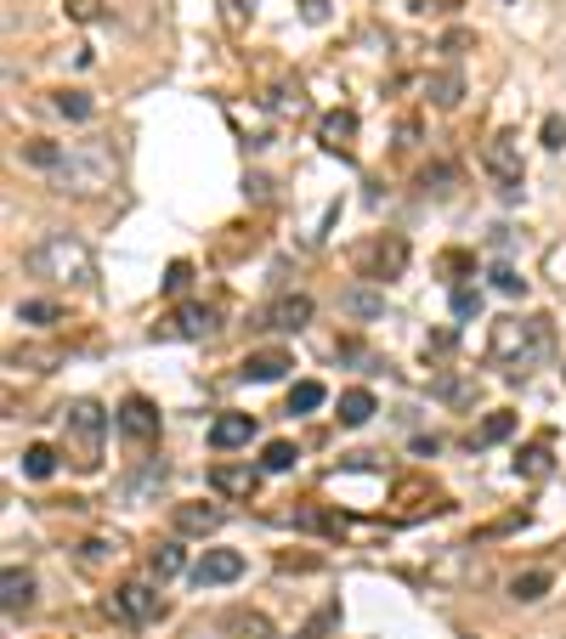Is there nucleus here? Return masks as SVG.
<instances>
[{
  "label": "nucleus",
  "instance_id": "nucleus-4",
  "mask_svg": "<svg viewBox=\"0 0 566 639\" xmlns=\"http://www.w3.org/2000/svg\"><path fill=\"white\" fill-rule=\"evenodd\" d=\"M103 436H108V413L91 397L63 408V459H74L80 470H97L103 464Z\"/></svg>",
  "mask_w": 566,
  "mask_h": 639
},
{
  "label": "nucleus",
  "instance_id": "nucleus-19",
  "mask_svg": "<svg viewBox=\"0 0 566 639\" xmlns=\"http://www.w3.org/2000/svg\"><path fill=\"white\" fill-rule=\"evenodd\" d=\"M402 261H408V250H402V238H391V243H374L368 250V277H397L402 272Z\"/></svg>",
  "mask_w": 566,
  "mask_h": 639
},
{
  "label": "nucleus",
  "instance_id": "nucleus-10",
  "mask_svg": "<svg viewBox=\"0 0 566 639\" xmlns=\"http://www.w3.org/2000/svg\"><path fill=\"white\" fill-rule=\"evenodd\" d=\"M205 339V334H216V312L210 306H181L165 328H154V339Z\"/></svg>",
  "mask_w": 566,
  "mask_h": 639
},
{
  "label": "nucleus",
  "instance_id": "nucleus-12",
  "mask_svg": "<svg viewBox=\"0 0 566 639\" xmlns=\"http://www.w3.org/2000/svg\"><path fill=\"white\" fill-rule=\"evenodd\" d=\"M221 521H227L221 504H176V532L181 537H210V532H221Z\"/></svg>",
  "mask_w": 566,
  "mask_h": 639
},
{
  "label": "nucleus",
  "instance_id": "nucleus-25",
  "mask_svg": "<svg viewBox=\"0 0 566 639\" xmlns=\"http://www.w3.org/2000/svg\"><path fill=\"white\" fill-rule=\"evenodd\" d=\"M328 402V390L317 385V379H301L295 390H290V413H317Z\"/></svg>",
  "mask_w": 566,
  "mask_h": 639
},
{
  "label": "nucleus",
  "instance_id": "nucleus-31",
  "mask_svg": "<svg viewBox=\"0 0 566 639\" xmlns=\"http://www.w3.org/2000/svg\"><path fill=\"white\" fill-rule=\"evenodd\" d=\"M255 7H261V0H221V23H227L232 34H239V29L255 18Z\"/></svg>",
  "mask_w": 566,
  "mask_h": 639
},
{
  "label": "nucleus",
  "instance_id": "nucleus-38",
  "mask_svg": "<svg viewBox=\"0 0 566 639\" xmlns=\"http://www.w3.org/2000/svg\"><path fill=\"white\" fill-rule=\"evenodd\" d=\"M544 147H566V119H560V114L544 119Z\"/></svg>",
  "mask_w": 566,
  "mask_h": 639
},
{
  "label": "nucleus",
  "instance_id": "nucleus-40",
  "mask_svg": "<svg viewBox=\"0 0 566 639\" xmlns=\"http://www.w3.org/2000/svg\"><path fill=\"white\" fill-rule=\"evenodd\" d=\"M69 12H74L80 23H91V18H97V12H103V0H69Z\"/></svg>",
  "mask_w": 566,
  "mask_h": 639
},
{
  "label": "nucleus",
  "instance_id": "nucleus-5",
  "mask_svg": "<svg viewBox=\"0 0 566 639\" xmlns=\"http://www.w3.org/2000/svg\"><path fill=\"white\" fill-rule=\"evenodd\" d=\"M482 165H488V176L499 181L504 199H515V192H522V147H515V136H493L488 154H482Z\"/></svg>",
  "mask_w": 566,
  "mask_h": 639
},
{
  "label": "nucleus",
  "instance_id": "nucleus-13",
  "mask_svg": "<svg viewBox=\"0 0 566 639\" xmlns=\"http://www.w3.org/2000/svg\"><path fill=\"white\" fill-rule=\"evenodd\" d=\"M210 486H216V493H227V499H255L261 470H250V464H216V470H210Z\"/></svg>",
  "mask_w": 566,
  "mask_h": 639
},
{
  "label": "nucleus",
  "instance_id": "nucleus-37",
  "mask_svg": "<svg viewBox=\"0 0 566 639\" xmlns=\"http://www.w3.org/2000/svg\"><path fill=\"white\" fill-rule=\"evenodd\" d=\"M437 390H442L448 402H470V397H476V385H464V379H442Z\"/></svg>",
  "mask_w": 566,
  "mask_h": 639
},
{
  "label": "nucleus",
  "instance_id": "nucleus-24",
  "mask_svg": "<svg viewBox=\"0 0 566 639\" xmlns=\"http://www.w3.org/2000/svg\"><path fill=\"white\" fill-rule=\"evenodd\" d=\"M515 475H522V481H544L549 475V441H533V448L515 459Z\"/></svg>",
  "mask_w": 566,
  "mask_h": 639
},
{
  "label": "nucleus",
  "instance_id": "nucleus-18",
  "mask_svg": "<svg viewBox=\"0 0 566 639\" xmlns=\"http://www.w3.org/2000/svg\"><path fill=\"white\" fill-rule=\"evenodd\" d=\"M165 481H170V464H165V459H148V470H142V475L125 486V499H130V504H148Z\"/></svg>",
  "mask_w": 566,
  "mask_h": 639
},
{
  "label": "nucleus",
  "instance_id": "nucleus-16",
  "mask_svg": "<svg viewBox=\"0 0 566 639\" xmlns=\"http://www.w3.org/2000/svg\"><path fill=\"white\" fill-rule=\"evenodd\" d=\"M0 606H7V617L29 611L34 606V577L18 572V566H7V577H0Z\"/></svg>",
  "mask_w": 566,
  "mask_h": 639
},
{
  "label": "nucleus",
  "instance_id": "nucleus-9",
  "mask_svg": "<svg viewBox=\"0 0 566 639\" xmlns=\"http://www.w3.org/2000/svg\"><path fill=\"white\" fill-rule=\"evenodd\" d=\"M119 430H125L130 441H154V436H159V408H154L148 397H125V402H119Z\"/></svg>",
  "mask_w": 566,
  "mask_h": 639
},
{
  "label": "nucleus",
  "instance_id": "nucleus-28",
  "mask_svg": "<svg viewBox=\"0 0 566 639\" xmlns=\"http://www.w3.org/2000/svg\"><path fill=\"white\" fill-rule=\"evenodd\" d=\"M295 441H266V453H261V470H295Z\"/></svg>",
  "mask_w": 566,
  "mask_h": 639
},
{
  "label": "nucleus",
  "instance_id": "nucleus-39",
  "mask_svg": "<svg viewBox=\"0 0 566 639\" xmlns=\"http://www.w3.org/2000/svg\"><path fill=\"white\" fill-rule=\"evenodd\" d=\"M301 18L306 23H328V0H301Z\"/></svg>",
  "mask_w": 566,
  "mask_h": 639
},
{
  "label": "nucleus",
  "instance_id": "nucleus-23",
  "mask_svg": "<svg viewBox=\"0 0 566 639\" xmlns=\"http://www.w3.org/2000/svg\"><path fill=\"white\" fill-rule=\"evenodd\" d=\"M515 430V413H488L476 430H470V448H493V441H504Z\"/></svg>",
  "mask_w": 566,
  "mask_h": 639
},
{
  "label": "nucleus",
  "instance_id": "nucleus-36",
  "mask_svg": "<svg viewBox=\"0 0 566 639\" xmlns=\"http://www.w3.org/2000/svg\"><path fill=\"white\" fill-rule=\"evenodd\" d=\"M187 277H193V266H187V261H170V272H165V294H181Z\"/></svg>",
  "mask_w": 566,
  "mask_h": 639
},
{
  "label": "nucleus",
  "instance_id": "nucleus-33",
  "mask_svg": "<svg viewBox=\"0 0 566 639\" xmlns=\"http://www.w3.org/2000/svg\"><path fill=\"white\" fill-rule=\"evenodd\" d=\"M476 312H482V289H470V283L453 289V317H476Z\"/></svg>",
  "mask_w": 566,
  "mask_h": 639
},
{
  "label": "nucleus",
  "instance_id": "nucleus-35",
  "mask_svg": "<svg viewBox=\"0 0 566 639\" xmlns=\"http://www.w3.org/2000/svg\"><path fill=\"white\" fill-rule=\"evenodd\" d=\"M18 323H57V306H52V301H23V306H18Z\"/></svg>",
  "mask_w": 566,
  "mask_h": 639
},
{
  "label": "nucleus",
  "instance_id": "nucleus-20",
  "mask_svg": "<svg viewBox=\"0 0 566 639\" xmlns=\"http://www.w3.org/2000/svg\"><path fill=\"white\" fill-rule=\"evenodd\" d=\"M549 572H522V577H510V600H522V606H538L549 595Z\"/></svg>",
  "mask_w": 566,
  "mask_h": 639
},
{
  "label": "nucleus",
  "instance_id": "nucleus-6",
  "mask_svg": "<svg viewBox=\"0 0 566 639\" xmlns=\"http://www.w3.org/2000/svg\"><path fill=\"white\" fill-rule=\"evenodd\" d=\"M306 323H312V294H277V301L261 312V328H272V334H295Z\"/></svg>",
  "mask_w": 566,
  "mask_h": 639
},
{
  "label": "nucleus",
  "instance_id": "nucleus-8",
  "mask_svg": "<svg viewBox=\"0 0 566 639\" xmlns=\"http://www.w3.org/2000/svg\"><path fill=\"white\" fill-rule=\"evenodd\" d=\"M108 611H114L119 622H154V617H159V595H154L148 583H125L119 595L108 600Z\"/></svg>",
  "mask_w": 566,
  "mask_h": 639
},
{
  "label": "nucleus",
  "instance_id": "nucleus-14",
  "mask_svg": "<svg viewBox=\"0 0 566 639\" xmlns=\"http://www.w3.org/2000/svg\"><path fill=\"white\" fill-rule=\"evenodd\" d=\"M317 142L328 147V154H352V142H357V114H352V108H335V114H323V125H317Z\"/></svg>",
  "mask_w": 566,
  "mask_h": 639
},
{
  "label": "nucleus",
  "instance_id": "nucleus-30",
  "mask_svg": "<svg viewBox=\"0 0 566 639\" xmlns=\"http://www.w3.org/2000/svg\"><path fill=\"white\" fill-rule=\"evenodd\" d=\"M148 572H154L159 583H165V577H176V572H181V549H176V544H159V549L148 555Z\"/></svg>",
  "mask_w": 566,
  "mask_h": 639
},
{
  "label": "nucleus",
  "instance_id": "nucleus-15",
  "mask_svg": "<svg viewBox=\"0 0 566 639\" xmlns=\"http://www.w3.org/2000/svg\"><path fill=\"white\" fill-rule=\"evenodd\" d=\"M340 312H346V317H357V323L386 317V289H374V283H352V289L340 294Z\"/></svg>",
  "mask_w": 566,
  "mask_h": 639
},
{
  "label": "nucleus",
  "instance_id": "nucleus-3",
  "mask_svg": "<svg viewBox=\"0 0 566 639\" xmlns=\"http://www.w3.org/2000/svg\"><path fill=\"white\" fill-rule=\"evenodd\" d=\"M119 176V159L108 142H80V147H63V165H57V187L63 192H108Z\"/></svg>",
  "mask_w": 566,
  "mask_h": 639
},
{
  "label": "nucleus",
  "instance_id": "nucleus-26",
  "mask_svg": "<svg viewBox=\"0 0 566 639\" xmlns=\"http://www.w3.org/2000/svg\"><path fill=\"white\" fill-rule=\"evenodd\" d=\"M57 114H63V119H80V125H85L91 114H97V103H91L85 91H63V96H57Z\"/></svg>",
  "mask_w": 566,
  "mask_h": 639
},
{
  "label": "nucleus",
  "instance_id": "nucleus-22",
  "mask_svg": "<svg viewBox=\"0 0 566 639\" xmlns=\"http://www.w3.org/2000/svg\"><path fill=\"white\" fill-rule=\"evenodd\" d=\"M374 413H380V408H374V397H368L363 385H357V390H340V425H368Z\"/></svg>",
  "mask_w": 566,
  "mask_h": 639
},
{
  "label": "nucleus",
  "instance_id": "nucleus-7",
  "mask_svg": "<svg viewBox=\"0 0 566 639\" xmlns=\"http://www.w3.org/2000/svg\"><path fill=\"white\" fill-rule=\"evenodd\" d=\"M239 577H244V555L239 549H205L199 566H193L199 588H221V583H239Z\"/></svg>",
  "mask_w": 566,
  "mask_h": 639
},
{
  "label": "nucleus",
  "instance_id": "nucleus-2",
  "mask_svg": "<svg viewBox=\"0 0 566 639\" xmlns=\"http://www.w3.org/2000/svg\"><path fill=\"white\" fill-rule=\"evenodd\" d=\"M23 266L34 272V277H45V283H91L97 277V266H91V250L74 238V232H45L34 250L23 255Z\"/></svg>",
  "mask_w": 566,
  "mask_h": 639
},
{
  "label": "nucleus",
  "instance_id": "nucleus-17",
  "mask_svg": "<svg viewBox=\"0 0 566 639\" xmlns=\"http://www.w3.org/2000/svg\"><path fill=\"white\" fill-rule=\"evenodd\" d=\"M295 368V357L290 352H250L244 357V379H255V385H272V379H283Z\"/></svg>",
  "mask_w": 566,
  "mask_h": 639
},
{
  "label": "nucleus",
  "instance_id": "nucleus-11",
  "mask_svg": "<svg viewBox=\"0 0 566 639\" xmlns=\"http://www.w3.org/2000/svg\"><path fill=\"white\" fill-rule=\"evenodd\" d=\"M250 436H255V413H221L210 425V448L232 453V448H250Z\"/></svg>",
  "mask_w": 566,
  "mask_h": 639
},
{
  "label": "nucleus",
  "instance_id": "nucleus-1",
  "mask_svg": "<svg viewBox=\"0 0 566 639\" xmlns=\"http://www.w3.org/2000/svg\"><path fill=\"white\" fill-rule=\"evenodd\" d=\"M488 357L510 374V379H527L533 368L549 363V323L544 317H499L493 339H488Z\"/></svg>",
  "mask_w": 566,
  "mask_h": 639
},
{
  "label": "nucleus",
  "instance_id": "nucleus-32",
  "mask_svg": "<svg viewBox=\"0 0 566 639\" xmlns=\"http://www.w3.org/2000/svg\"><path fill=\"white\" fill-rule=\"evenodd\" d=\"M227 628H232V633H244V639H272V622L255 617V611H250V617H244V611H239V617H227Z\"/></svg>",
  "mask_w": 566,
  "mask_h": 639
},
{
  "label": "nucleus",
  "instance_id": "nucleus-27",
  "mask_svg": "<svg viewBox=\"0 0 566 639\" xmlns=\"http://www.w3.org/2000/svg\"><path fill=\"white\" fill-rule=\"evenodd\" d=\"M23 159H29L34 170H52V176H57V165H63V147H52V142H29V147H23Z\"/></svg>",
  "mask_w": 566,
  "mask_h": 639
},
{
  "label": "nucleus",
  "instance_id": "nucleus-34",
  "mask_svg": "<svg viewBox=\"0 0 566 639\" xmlns=\"http://www.w3.org/2000/svg\"><path fill=\"white\" fill-rule=\"evenodd\" d=\"M488 277H493V289H499V294H522V283H527L522 272H515V266H504V261H499Z\"/></svg>",
  "mask_w": 566,
  "mask_h": 639
},
{
  "label": "nucleus",
  "instance_id": "nucleus-29",
  "mask_svg": "<svg viewBox=\"0 0 566 639\" xmlns=\"http://www.w3.org/2000/svg\"><path fill=\"white\" fill-rule=\"evenodd\" d=\"M52 470H57V453H52V448H29V453H23V475H29V481H45Z\"/></svg>",
  "mask_w": 566,
  "mask_h": 639
},
{
  "label": "nucleus",
  "instance_id": "nucleus-21",
  "mask_svg": "<svg viewBox=\"0 0 566 639\" xmlns=\"http://www.w3.org/2000/svg\"><path fill=\"white\" fill-rule=\"evenodd\" d=\"M431 103L437 108H459V96H464V80H459V69H442V74H431Z\"/></svg>",
  "mask_w": 566,
  "mask_h": 639
}]
</instances>
